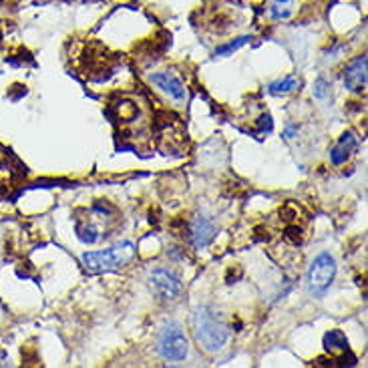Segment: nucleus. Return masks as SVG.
I'll list each match as a JSON object with an SVG mask.
<instances>
[{
	"label": "nucleus",
	"mask_w": 368,
	"mask_h": 368,
	"mask_svg": "<svg viewBox=\"0 0 368 368\" xmlns=\"http://www.w3.org/2000/svg\"><path fill=\"white\" fill-rule=\"evenodd\" d=\"M193 334L205 352H219L228 343L229 328L216 308L203 304L193 312Z\"/></svg>",
	"instance_id": "nucleus-1"
},
{
	"label": "nucleus",
	"mask_w": 368,
	"mask_h": 368,
	"mask_svg": "<svg viewBox=\"0 0 368 368\" xmlns=\"http://www.w3.org/2000/svg\"><path fill=\"white\" fill-rule=\"evenodd\" d=\"M133 243L131 241H123L117 243L109 250H101V252H85L81 255L83 266L87 268L93 274H101V272H109V270H117V268L125 266L129 260L133 258Z\"/></svg>",
	"instance_id": "nucleus-2"
},
{
	"label": "nucleus",
	"mask_w": 368,
	"mask_h": 368,
	"mask_svg": "<svg viewBox=\"0 0 368 368\" xmlns=\"http://www.w3.org/2000/svg\"><path fill=\"white\" fill-rule=\"evenodd\" d=\"M157 352L169 362H181L188 358L190 344L185 338V332L178 322H166L157 338Z\"/></svg>",
	"instance_id": "nucleus-3"
},
{
	"label": "nucleus",
	"mask_w": 368,
	"mask_h": 368,
	"mask_svg": "<svg viewBox=\"0 0 368 368\" xmlns=\"http://www.w3.org/2000/svg\"><path fill=\"white\" fill-rule=\"evenodd\" d=\"M336 260L328 252H320L312 260L310 270H308V292L312 296H322L332 286V282L336 278Z\"/></svg>",
	"instance_id": "nucleus-4"
},
{
	"label": "nucleus",
	"mask_w": 368,
	"mask_h": 368,
	"mask_svg": "<svg viewBox=\"0 0 368 368\" xmlns=\"http://www.w3.org/2000/svg\"><path fill=\"white\" fill-rule=\"evenodd\" d=\"M149 286H151L153 294L163 302L178 300L179 294L183 290V284H181L178 274H173L171 270H166V268L153 270L149 274Z\"/></svg>",
	"instance_id": "nucleus-5"
},
{
	"label": "nucleus",
	"mask_w": 368,
	"mask_h": 368,
	"mask_svg": "<svg viewBox=\"0 0 368 368\" xmlns=\"http://www.w3.org/2000/svg\"><path fill=\"white\" fill-rule=\"evenodd\" d=\"M344 87L352 93H362L367 89V54L356 57L355 61L344 69Z\"/></svg>",
	"instance_id": "nucleus-6"
},
{
	"label": "nucleus",
	"mask_w": 368,
	"mask_h": 368,
	"mask_svg": "<svg viewBox=\"0 0 368 368\" xmlns=\"http://www.w3.org/2000/svg\"><path fill=\"white\" fill-rule=\"evenodd\" d=\"M149 81L155 87L163 91L166 95H169L176 103L188 101V89L181 83V79L173 75V73H155V75L149 76Z\"/></svg>",
	"instance_id": "nucleus-7"
},
{
	"label": "nucleus",
	"mask_w": 368,
	"mask_h": 368,
	"mask_svg": "<svg viewBox=\"0 0 368 368\" xmlns=\"http://www.w3.org/2000/svg\"><path fill=\"white\" fill-rule=\"evenodd\" d=\"M216 236V228L214 222L205 216H195V219L191 222V241L195 250H203L209 241L214 240Z\"/></svg>",
	"instance_id": "nucleus-8"
},
{
	"label": "nucleus",
	"mask_w": 368,
	"mask_h": 368,
	"mask_svg": "<svg viewBox=\"0 0 368 368\" xmlns=\"http://www.w3.org/2000/svg\"><path fill=\"white\" fill-rule=\"evenodd\" d=\"M356 149V135L352 131H346L343 133V137L338 139V143L332 147L330 151V161L334 166H343L346 163V159L352 155V151Z\"/></svg>",
	"instance_id": "nucleus-9"
},
{
	"label": "nucleus",
	"mask_w": 368,
	"mask_h": 368,
	"mask_svg": "<svg viewBox=\"0 0 368 368\" xmlns=\"http://www.w3.org/2000/svg\"><path fill=\"white\" fill-rule=\"evenodd\" d=\"M324 348L328 352H344L348 350V340L343 330H330L324 334Z\"/></svg>",
	"instance_id": "nucleus-10"
},
{
	"label": "nucleus",
	"mask_w": 368,
	"mask_h": 368,
	"mask_svg": "<svg viewBox=\"0 0 368 368\" xmlns=\"http://www.w3.org/2000/svg\"><path fill=\"white\" fill-rule=\"evenodd\" d=\"M296 89H300V81L296 76H284V79L270 85V93H274V95H286V93H292Z\"/></svg>",
	"instance_id": "nucleus-11"
},
{
	"label": "nucleus",
	"mask_w": 368,
	"mask_h": 368,
	"mask_svg": "<svg viewBox=\"0 0 368 368\" xmlns=\"http://www.w3.org/2000/svg\"><path fill=\"white\" fill-rule=\"evenodd\" d=\"M248 40H252L250 37H240V38H236L234 42H229V45H224V47H217L216 49V54H229V52H234V51H238L240 47H243Z\"/></svg>",
	"instance_id": "nucleus-12"
},
{
	"label": "nucleus",
	"mask_w": 368,
	"mask_h": 368,
	"mask_svg": "<svg viewBox=\"0 0 368 368\" xmlns=\"http://www.w3.org/2000/svg\"><path fill=\"white\" fill-rule=\"evenodd\" d=\"M76 234H79V238L85 241V243H95L97 241V231L95 228H83V226H76Z\"/></svg>",
	"instance_id": "nucleus-13"
},
{
	"label": "nucleus",
	"mask_w": 368,
	"mask_h": 368,
	"mask_svg": "<svg viewBox=\"0 0 368 368\" xmlns=\"http://www.w3.org/2000/svg\"><path fill=\"white\" fill-rule=\"evenodd\" d=\"M312 93H314V97H316V99H326V97H328V93H330V91H328V83H326L324 79H318Z\"/></svg>",
	"instance_id": "nucleus-14"
}]
</instances>
